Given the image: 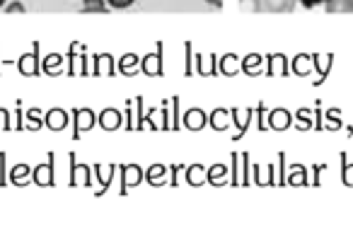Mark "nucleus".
I'll return each instance as SVG.
<instances>
[{"mask_svg": "<svg viewBox=\"0 0 353 251\" xmlns=\"http://www.w3.org/2000/svg\"><path fill=\"white\" fill-rule=\"evenodd\" d=\"M208 6H213V8H223V0H206Z\"/></svg>", "mask_w": 353, "mask_h": 251, "instance_id": "obj_13", "label": "nucleus"}, {"mask_svg": "<svg viewBox=\"0 0 353 251\" xmlns=\"http://www.w3.org/2000/svg\"><path fill=\"white\" fill-rule=\"evenodd\" d=\"M324 8L329 15H353V0H329Z\"/></svg>", "mask_w": 353, "mask_h": 251, "instance_id": "obj_2", "label": "nucleus"}, {"mask_svg": "<svg viewBox=\"0 0 353 251\" xmlns=\"http://www.w3.org/2000/svg\"><path fill=\"white\" fill-rule=\"evenodd\" d=\"M295 3L303 8H317V6H327L329 0H295Z\"/></svg>", "mask_w": 353, "mask_h": 251, "instance_id": "obj_9", "label": "nucleus"}, {"mask_svg": "<svg viewBox=\"0 0 353 251\" xmlns=\"http://www.w3.org/2000/svg\"><path fill=\"white\" fill-rule=\"evenodd\" d=\"M240 3V10L245 12H264L261 10V0H237Z\"/></svg>", "mask_w": 353, "mask_h": 251, "instance_id": "obj_4", "label": "nucleus"}, {"mask_svg": "<svg viewBox=\"0 0 353 251\" xmlns=\"http://www.w3.org/2000/svg\"><path fill=\"white\" fill-rule=\"evenodd\" d=\"M0 129H8V113L0 109Z\"/></svg>", "mask_w": 353, "mask_h": 251, "instance_id": "obj_12", "label": "nucleus"}, {"mask_svg": "<svg viewBox=\"0 0 353 251\" xmlns=\"http://www.w3.org/2000/svg\"><path fill=\"white\" fill-rule=\"evenodd\" d=\"M34 179H37V184H41V186H49V184H51V169L41 167L39 172L34 174Z\"/></svg>", "mask_w": 353, "mask_h": 251, "instance_id": "obj_6", "label": "nucleus"}, {"mask_svg": "<svg viewBox=\"0 0 353 251\" xmlns=\"http://www.w3.org/2000/svg\"><path fill=\"white\" fill-rule=\"evenodd\" d=\"M49 126H51V129H63V126H65V113L63 111H51L49 113Z\"/></svg>", "mask_w": 353, "mask_h": 251, "instance_id": "obj_5", "label": "nucleus"}, {"mask_svg": "<svg viewBox=\"0 0 353 251\" xmlns=\"http://www.w3.org/2000/svg\"><path fill=\"white\" fill-rule=\"evenodd\" d=\"M6 3H8V0H0V8H6Z\"/></svg>", "mask_w": 353, "mask_h": 251, "instance_id": "obj_14", "label": "nucleus"}, {"mask_svg": "<svg viewBox=\"0 0 353 251\" xmlns=\"http://www.w3.org/2000/svg\"><path fill=\"white\" fill-rule=\"evenodd\" d=\"M107 0H83V12H109Z\"/></svg>", "mask_w": 353, "mask_h": 251, "instance_id": "obj_3", "label": "nucleus"}, {"mask_svg": "<svg viewBox=\"0 0 353 251\" xmlns=\"http://www.w3.org/2000/svg\"><path fill=\"white\" fill-rule=\"evenodd\" d=\"M136 0H107V6L114 8V10H126V8H131Z\"/></svg>", "mask_w": 353, "mask_h": 251, "instance_id": "obj_7", "label": "nucleus"}, {"mask_svg": "<svg viewBox=\"0 0 353 251\" xmlns=\"http://www.w3.org/2000/svg\"><path fill=\"white\" fill-rule=\"evenodd\" d=\"M20 68H22V73H25V75H32V73H34V58H32V56H25V58H22V63H20Z\"/></svg>", "mask_w": 353, "mask_h": 251, "instance_id": "obj_8", "label": "nucleus"}, {"mask_svg": "<svg viewBox=\"0 0 353 251\" xmlns=\"http://www.w3.org/2000/svg\"><path fill=\"white\" fill-rule=\"evenodd\" d=\"M298 6L295 0H261V10L264 12H293V8Z\"/></svg>", "mask_w": 353, "mask_h": 251, "instance_id": "obj_1", "label": "nucleus"}, {"mask_svg": "<svg viewBox=\"0 0 353 251\" xmlns=\"http://www.w3.org/2000/svg\"><path fill=\"white\" fill-rule=\"evenodd\" d=\"M6 12H10V15H12V12H25V6H22L20 0H17V3H10V6L6 8Z\"/></svg>", "mask_w": 353, "mask_h": 251, "instance_id": "obj_11", "label": "nucleus"}, {"mask_svg": "<svg viewBox=\"0 0 353 251\" xmlns=\"http://www.w3.org/2000/svg\"><path fill=\"white\" fill-rule=\"evenodd\" d=\"M27 174V167L25 164H20V167H15L12 169V182H17V179H22Z\"/></svg>", "mask_w": 353, "mask_h": 251, "instance_id": "obj_10", "label": "nucleus"}]
</instances>
